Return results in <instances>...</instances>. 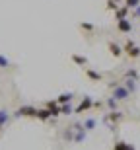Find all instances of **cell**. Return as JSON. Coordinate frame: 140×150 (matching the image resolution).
I'll list each match as a JSON object with an SVG mask.
<instances>
[{
    "mask_svg": "<svg viewBox=\"0 0 140 150\" xmlns=\"http://www.w3.org/2000/svg\"><path fill=\"white\" fill-rule=\"evenodd\" d=\"M136 6H140V0H125V8H136Z\"/></svg>",
    "mask_w": 140,
    "mask_h": 150,
    "instance_id": "d6986e66",
    "label": "cell"
},
{
    "mask_svg": "<svg viewBox=\"0 0 140 150\" xmlns=\"http://www.w3.org/2000/svg\"><path fill=\"white\" fill-rule=\"evenodd\" d=\"M94 107V100H91L90 96H86L84 100L80 101V105L74 109V113H84V111H88V109H91Z\"/></svg>",
    "mask_w": 140,
    "mask_h": 150,
    "instance_id": "277c9868",
    "label": "cell"
},
{
    "mask_svg": "<svg viewBox=\"0 0 140 150\" xmlns=\"http://www.w3.org/2000/svg\"><path fill=\"white\" fill-rule=\"evenodd\" d=\"M14 117H37V107L23 105V107H20V109L14 113Z\"/></svg>",
    "mask_w": 140,
    "mask_h": 150,
    "instance_id": "3957f363",
    "label": "cell"
},
{
    "mask_svg": "<svg viewBox=\"0 0 140 150\" xmlns=\"http://www.w3.org/2000/svg\"><path fill=\"white\" fill-rule=\"evenodd\" d=\"M0 131H2V125H0Z\"/></svg>",
    "mask_w": 140,
    "mask_h": 150,
    "instance_id": "4316f807",
    "label": "cell"
},
{
    "mask_svg": "<svg viewBox=\"0 0 140 150\" xmlns=\"http://www.w3.org/2000/svg\"><path fill=\"white\" fill-rule=\"evenodd\" d=\"M74 98V94L72 92H64V94H61L58 96V100H56V103L58 105H64V103H70V100Z\"/></svg>",
    "mask_w": 140,
    "mask_h": 150,
    "instance_id": "9c48e42d",
    "label": "cell"
},
{
    "mask_svg": "<svg viewBox=\"0 0 140 150\" xmlns=\"http://www.w3.org/2000/svg\"><path fill=\"white\" fill-rule=\"evenodd\" d=\"M117 29L121 33H130L132 31V22H130L129 18L127 20H121V22H117Z\"/></svg>",
    "mask_w": 140,
    "mask_h": 150,
    "instance_id": "5b68a950",
    "label": "cell"
},
{
    "mask_svg": "<svg viewBox=\"0 0 140 150\" xmlns=\"http://www.w3.org/2000/svg\"><path fill=\"white\" fill-rule=\"evenodd\" d=\"M127 14H129V8L119 6L117 10H115V20H117V22H121V20H127Z\"/></svg>",
    "mask_w": 140,
    "mask_h": 150,
    "instance_id": "ba28073f",
    "label": "cell"
},
{
    "mask_svg": "<svg viewBox=\"0 0 140 150\" xmlns=\"http://www.w3.org/2000/svg\"><path fill=\"white\" fill-rule=\"evenodd\" d=\"M37 119H41V121H49V119H53V115H51L49 109H37Z\"/></svg>",
    "mask_w": 140,
    "mask_h": 150,
    "instance_id": "30bf717a",
    "label": "cell"
},
{
    "mask_svg": "<svg viewBox=\"0 0 140 150\" xmlns=\"http://www.w3.org/2000/svg\"><path fill=\"white\" fill-rule=\"evenodd\" d=\"M8 67H10V61L4 55H0V68H8Z\"/></svg>",
    "mask_w": 140,
    "mask_h": 150,
    "instance_id": "7402d4cb",
    "label": "cell"
},
{
    "mask_svg": "<svg viewBox=\"0 0 140 150\" xmlns=\"http://www.w3.org/2000/svg\"><path fill=\"white\" fill-rule=\"evenodd\" d=\"M62 137H64V140H72V139H74L72 129H68V131H64V134H62Z\"/></svg>",
    "mask_w": 140,
    "mask_h": 150,
    "instance_id": "603a6c76",
    "label": "cell"
},
{
    "mask_svg": "<svg viewBox=\"0 0 140 150\" xmlns=\"http://www.w3.org/2000/svg\"><path fill=\"white\" fill-rule=\"evenodd\" d=\"M72 62H76L78 67H86L88 64V59L82 57V55H72Z\"/></svg>",
    "mask_w": 140,
    "mask_h": 150,
    "instance_id": "5bb4252c",
    "label": "cell"
},
{
    "mask_svg": "<svg viewBox=\"0 0 140 150\" xmlns=\"http://www.w3.org/2000/svg\"><path fill=\"white\" fill-rule=\"evenodd\" d=\"M109 119L117 123V121L123 119V113H121V111H109V115H105V121H109Z\"/></svg>",
    "mask_w": 140,
    "mask_h": 150,
    "instance_id": "4fadbf2b",
    "label": "cell"
},
{
    "mask_svg": "<svg viewBox=\"0 0 140 150\" xmlns=\"http://www.w3.org/2000/svg\"><path fill=\"white\" fill-rule=\"evenodd\" d=\"M127 150H134V146H132V144H127Z\"/></svg>",
    "mask_w": 140,
    "mask_h": 150,
    "instance_id": "484cf974",
    "label": "cell"
},
{
    "mask_svg": "<svg viewBox=\"0 0 140 150\" xmlns=\"http://www.w3.org/2000/svg\"><path fill=\"white\" fill-rule=\"evenodd\" d=\"M8 119H10V113L4 111V109H0V125H2V127L8 123Z\"/></svg>",
    "mask_w": 140,
    "mask_h": 150,
    "instance_id": "e0dca14e",
    "label": "cell"
},
{
    "mask_svg": "<svg viewBox=\"0 0 140 150\" xmlns=\"http://www.w3.org/2000/svg\"><path fill=\"white\" fill-rule=\"evenodd\" d=\"M82 127H84L86 131H91V129H95V119H91V117H90V119H86V121L82 123Z\"/></svg>",
    "mask_w": 140,
    "mask_h": 150,
    "instance_id": "2e32d148",
    "label": "cell"
},
{
    "mask_svg": "<svg viewBox=\"0 0 140 150\" xmlns=\"http://www.w3.org/2000/svg\"><path fill=\"white\" fill-rule=\"evenodd\" d=\"M123 53H127L130 59H138L140 57V47L132 41V39H129V41L125 43V47H123Z\"/></svg>",
    "mask_w": 140,
    "mask_h": 150,
    "instance_id": "6da1fadb",
    "label": "cell"
},
{
    "mask_svg": "<svg viewBox=\"0 0 140 150\" xmlns=\"http://www.w3.org/2000/svg\"><path fill=\"white\" fill-rule=\"evenodd\" d=\"M45 109H49V111H51L53 119L61 115V107H58V103H56V101H47V107H45Z\"/></svg>",
    "mask_w": 140,
    "mask_h": 150,
    "instance_id": "52a82bcc",
    "label": "cell"
},
{
    "mask_svg": "<svg viewBox=\"0 0 140 150\" xmlns=\"http://www.w3.org/2000/svg\"><path fill=\"white\" fill-rule=\"evenodd\" d=\"M119 8V4L115 2V0H107V10H111V12H115Z\"/></svg>",
    "mask_w": 140,
    "mask_h": 150,
    "instance_id": "44dd1931",
    "label": "cell"
},
{
    "mask_svg": "<svg viewBox=\"0 0 140 150\" xmlns=\"http://www.w3.org/2000/svg\"><path fill=\"white\" fill-rule=\"evenodd\" d=\"M125 76L129 78V80H134V82H138V80H140V74H138L136 68H129V70L125 72Z\"/></svg>",
    "mask_w": 140,
    "mask_h": 150,
    "instance_id": "8fae6325",
    "label": "cell"
},
{
    "mask_svg": "<svg viewBox=\"0 0 140 150\" xmlns=\"http://www.w3.org/2000/svg\"><path fill=\"white\" fill-rule=\"evenodd\" d=\"M115 2H119V0H115Z\"/></svg>",
    "mask_w": 140,
    "mask_h": 150,
    "instance_id": "83f0119b",
    "label": "cell"
},
{
    "mask_svg": "<svg viewBox=\"0 0 140 150\" xmlns=\"http://www.w3.org/2000/svg\"><path fill=\"white\" fill-rule=\"evenodd\" d=\"M107 107H109L111 111H117V107H119V101H115L113 98H107Z\"/></svg>",
    "mask_w": 140,
    "mask_h": 150,
    "instance_id": "ac0fdd59",
    "label": "cell"
},
{
    "mask_svg": "<svg viewBox=\"0 0 140 150\" xmlns=\"http://www.w3.org/2000/svg\"><path fill=\"white\" fill-rule=\"evenodd\" d=\"M86 74H88V78H90V80H95V82H101V80H103V76H101L99 72L91 70V68H86Z\"/></svg>",
    "mask_w": 140,
    "mask_h": 150,
    "instance_id": "7c38bea8",
    "label": "cell"
},
{
    "mask_svg": "<svg viewBox=\"0 0 140 150\" xmlns=\"http://www.w3.org/2000/svg\"><path fill=\"white\" fill-rule=\"evenodd\" d=\"M80 29H86V31H94V23H90V22H82L80 23Z\"/></svg>",
    "mask_w": 140,
    "mask_h": 150,
    "instance_id": "ffe728a7",
    "label": "cell"
},
{
    "mask_svg": "<svg viewBox=\"0 0 140 150\" xmlns=\"http://www.w3.org/2000/svg\"><path fill=\"white\" fill-rule=\"evenodd\" d=\"M115 150H127V142H123V140H119L117 144H115Z\"/></svg>",
    "mask_w": 140,
    "mask_h": 150,
    "instance_id": "cb8c5ba5",
    "label": "cell"
},
{
    "mask_svg": "<svg viewBox=\"0 0 140 150\" xmlns=\"http://www.w3.org/2000/svg\"><path fill=\"white\" fill-rule=\"evenodd\" d=\"M134 18H140V6H136V8H134Z\"/></svg>",
    "mask_w": 140,
    "mask_h": 150,
    "instance_id": "d4e9b609",
    "label": "cell"
},
{
    "mask_svg": "<svg viewBox=\"0 0 140 150\" xmlns=\"http://www.w3.org/2000/svg\"><path fill=\"white\" fill-rule=\"evenodd\" d=\"M107 49H109V53H111L115 59H119V57L123 55V47H121V45H117L115 41H109V43H107Z\"/></svg>",
    "mask_w": 140,
    "mask_h": 150,
    "instance_id": "8992f818",
    "label": "cell"
},
{
    "mask_svg": "<svg viewBox=\"0 0 140 150\" xmlns=\"http://www.w3.org/2000/svg\"><path fill=\"white\" fill-rule=\"evenodd\" d=\"M58 107H61V115H72L74 113V109H72L70 103H64V105H58Z\"/></svg>",
    "mask_w": 140,
    "mask_h": 150,
    "instance_id": "9a60e30c",
    "label": "cell"
},
{
    "mask_svg": "<svg viewBox=\"0 0 140 150\" xmlns=\"http://www.w3.org/2000/svg\"><path fill=\"white\" fill-rule=\"evenodd\" d=\"M111 98L115 101H125V100H129V98H130V94L127 92V88H125V86H121V84H119V86H115V88H113V96H111Z\"/></svg>",
    "mask_w": 140,
    "mask_h": 150,
    "instance_id": "7a4b0ae2",
    "label": "cell"
}]
</instances>
